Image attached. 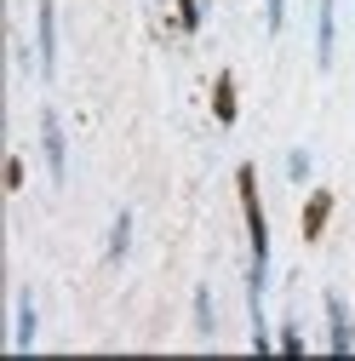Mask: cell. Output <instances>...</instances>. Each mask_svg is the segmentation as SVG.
<instances>
[{
    "instance_id": "1",
    "label": "cell",
    "mask_w": 355,
    "mask_h": 361,
    "mask_svg": "<svg viewBox=\"0 0 355 361\" xmlns=\"http://www.w3.org/2000/svg\"><path fill=\"white\" fill-rule=\"evenodd\" d=\"M235 190H241V212H247V241H252L247 298H263V287H270V218H263V201H258V172H252V166H241V172H235Z\"/></svg>"
},
{
    "instance_id": "2",
    "label": "cell",
    "mask_w": 355,
    "mask_h": 361,
    "mask_svg": "<svg viewBox=\"0 0 355 361\" xmlns=\"http://www.w3.org/2000/svg\"><path fill=\"white\" fill-rule=\"evenodd\" d=\"M321 304H327V350L332 355H349L355 350V315H349V304L338 293H327Z\"/></svg>"
},
{
    "instance_id": "3",
    "label": "cell",
    "mask_w": 355,
    "mask_h": 361,
    "mask_svg": "<svg viewBox=\"0 0 355 361\" xmlns=\"http://www.w3.org/2000/svg\"><path fill=\"white\" fill-rule=\"evenodd\" d=\"M40 144H46V166H52V178L63 184V172H69V144H63V126H58L52 109L40 115Z\"/></svg>"
},
{
    "instance_id": "4",
    "label": "cell",
    "mask_w": 355,
    "mask_h": 361,
    "mask_svg": "<svg viewBox=\"0 0 355 361\" xmlns=\"http://www.w3.org/2000/svg\"><path fill=\"white\" fill-rule=\"evenodd\" d=\"M327 218H332V190H309V201H304V241H321Z\"/></svg>"
},
{
    "instance_id": "5",
    "label": "cell",
    "mask_w": 355,
    "mask_h": 361,
    "mask_svg": "<svg viewBox=\"0 0 355 361\" xmlns=\"http://www.w3.org/2000/svg\"><path fill=\"white\" fill-rule=\"evenodd\" d=\"M40 69H58V6L52 0H40Z\"/></svg>"
},
{
    "instance_id": "6",
    "label": "cell",
    "mask_w": 355,
    "mask_h": 361,
    "mask_svg": "<svg viewBox=\"0 0 355 361\" xmlns=\"http://www.w3.org/2000/svg\"><path fill=\"white\" fill-rule=\"evenodd\" d=\"M332 47H338V23H332V0H321V12H316V58H321V69L332 63Z\"/></svg>"
},
{
    "instance_id": "7",
    "label": "cell",
    "mask_w": 355,
    "mask_h": 361,
    "mask_svg": "<svg viewBox=\"0 0 355 361\" xmlns=\"http://www.w3.org/2000/svg\"><path fill=\"white\" fill-rule=\"evenodd\" d=\"M235 109H241V104H235V75L224 69V75L212 80V115L224 121V126H235Z\"/></svg>"
},
{
    "instance_id": "8",
    "label": "cell",
    "mask_w": 355,
    "mask_h": 361,
    "mask_svg": "<svg viewBox=\"0 0 355 361\" xmlns=\"http://www.w3.org/2000/svg\"><path fill=\"white\" fill-rule=\"evenodd\" d=\"M35 293H18V333H12V350H35Z\"/></svg>"
},
{
    "instance_id": "9",
    "label": "cell",
    "mask_w": 355,
    "mask_h": 361,
    "mask_svg": "<svg viewBox=\"0 0 355 361\" xmlns=\"http://www.w3.org/2000/svg\"><path fill=\"white\" fill-rule=\"evenodd\" d=\"M126 252H132V212L120 207V212H115V224H109V258L120 264Z\"/></svg>"
},
{
    "instance_id": "10",
    "label": "cell",
    "mask_w": 355,
    "mask_h": 361,
    "mask_svg": "<svg viewBox=\"0 0 355 361\" xmlns=\"http://www.w3.org/2000/svg\"><path fill=\"white\" fill-rule=\"evenodd\" d=\"M195 327L201 333H218V315H212V293L206 287H195Z\"/></svg>"
},
{
    "instance_id": "11",
    "label": "cell",
    "mask_w": 355,
    "mask_h": 361,
    "mask_svg": "<svg viewBox=\"0 0 355 361\" xmlns=\"http://www.w3.org/2000/svg\"><path fill=\"white\" fill-rule=\"evenodd\" d=\"M201 18H206V12H201V0H178V29H184V35H195Z\"/></svg>"
},
{
    "instance_id": "12",
    "label": "cell",
    "mask_w": 355,
    "mask_h": 361,
    "mask_svg": "<svg viewBox=\"0 0 355 361\" xmlns=\"http://www.w3.org/2000/svg\"><path fill=\"white\" fill-rule=\"evenodd\" d=\"M309 166H316V161H309L304 149H292V155H287V178H292V184H304V178H309Z\"/></svg>"
},
{
    "instance_id": "13",
    "label": "cell",
    "mask_w": 355,
    "mask_h": 361,
    "mask_svg": "<svg viewBox=\"0 0 355 361\" xmlns=\"http://www.w3.org/2000/svg\"><path fill=\"white\" fill-rule=\"evenodd\" d=\"M263 18H270V35L287 29V0H263Z\"/></svg>"
},
{
    "instance_id": "14",
    "label": "cell",
    "mask_w": 355,
    "mask_h": 361,
    "mask_svg": "<svg viewBox=\"0 0 355 361\" xmlns=\"http://www.w3.org/2000/svg\"><path fill=\"white\" fill-rule=\"evenodd\" d=\"M281 350H287V355H304V333H298L292 322H287V333H281Z\"/></svg>"
}]
</instances>
